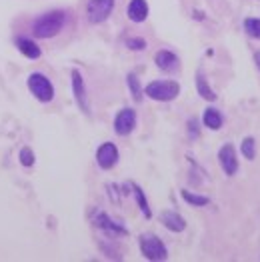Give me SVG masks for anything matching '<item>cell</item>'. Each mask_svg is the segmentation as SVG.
Segmentation results:
<instances>
[{
	"instance_id": "6da1fadb",
	"label": "cell",
	"mask_w": 260,
	"mask_h": 262,
	"mask_svg": "<svg viewBox=\"0 0 260 262\" xmlns=\"http://www.w3.org/2000/svg\"><path fill=\"white\" fill-rule=\"evenodd\" d=\"M66 24V12L62 10H52L48 14H42L32 24V32L36 38H52L56 36Z\"/></svg>"
},
{
	"instance_id": "7a4b0ae2",
	"label": "cell",
	"mask_w": 260,
	"mask_h": 262,
	"mask_svg": "<svg viewBox=\"0 0 260 262\" xmlns=\"http://www.w3.org/2000/svg\"><path fill=\"white\" fill-rule=\"evenodd\" d=\"M138 246H140V252L146 260L152 262H160V260H166L168 258V248L166 244L160 241L156 234H142L138 238Z\"/></svg>"
},
{
	"instance_id": "3957f363",
	"label": "cell",
	"mask_w": 260,
	"mask_h": 262,
	"mask_svg": "<svg viewBox=\"0 0 260 262\" xmlns=\"http://www.w3.org/2000/svg\"><path fill=\"white\" fill-rule=\"evenodd\" d=\"M144 94L158 102H170L180 94V84L174 80H152L144 88Z\"/></svg>"
},
{
	"instance_id": "277c9868",
	"label": "cell",
	"mask_w": 260,
	"mask_h": 262,
	"mask_svg": "<svg viewBox=\"0 0 260 262\" xmlns=\"http://www.w3.org/2000/svg\"><path fill=\"white\" fill-rule=\"evenodd\" d=\"M28 88L34 94V98H38L40 102H50L54 98V86H52V82L44 74H40V72H32L28 76Z\"/></svg>"
},
{
	"instance_id": "5b68a950",
	"label": "cell",
	"mask_w": 260,
	"mask_h": 262,
	"mask_svg": "<svg viewBox=\"0 0 260 262\" xmlns=\"http://www.w3.org/2000/svg\"><path fill=\"white\" fill-rule=\"evenodd\" d=\"M114 10V0H88L86 14L92 24H100L109 18Z\"/></svg>"
},
{
	"instance_id": "8992f818",
	"label": "cell",
	"mask_w": 260,
	"mask_h": 262,
	"mask_svg": "<svg viewBox=\"0 0 260 262\" xmlns=\"http://www.w3.org/2000/svg\"><path fill=\"white\" fill-rule=\"evenodd\" d=\"M218 162H220V168L224 170L226 176H234L239 172V156H236V148L234 144H224L220 146L218 150Z\"/></svg>"
},
{
	"instance_id": "52a82bcc",
	"label": "cell",
	"mask_w": 260,
	"mask_h": 262,
	"mask_svg": "<svg viewBox=\"0 0 260 262\" xmlns=\"http://www.w3.org/2000/svg\"><path fill=\"white\" fill-rule=\"evenodd\" d=\"M118 158H120L118 148H116V144H112V142L100 144L98 150H96V162H98V166H100L102 170L114 168V166L118 164Z\"/></svg>"
},
{
	"instance_id": "ba28073f",
	"label": "cell",
	"mask_w": 260,
	"mask_h": 262,
	"mask_svg": "<svg viewBox=\"0 0 260 262\" xmlns=\"http://www.w3.org/2000/svg\"><path fill=\"white\" fill-rule=\"evenodd\" d=\"M136 128V112L132 108H122L114 118V132L118 136H128Z\"/></svg>"
},
{
	"instance_id": "9c48e42d",
	"label": "cell",
	"mask_w": 260,
	"mask_h": 262,
	"mask_svg": "<svg viewBox=\"0 0 260 262\" xmlns=\"http://www.w3.org/2000/svg\"><path fill=\"white\" fill-rule=\"evenodd\" d=\"M94 226H98V228H102L104 232H109L112 236H116V234H126V228L122 226V224H118L116 220H112L106 214V212H96L94 214Z\"/></svg>"
},
{
	"instance_id": "30bf717a",
	"label": "cell",
	"mask_w": 260,
	"mask_h": 262,
	"mask_svg": "<svg viewBox=\"0 0 260 262\" xmlns=\"http://www.w3.org/2000/svg\"><path fill=\"white\" fill-rule=\"evenodd\" d=\"M160 222L170 232H182V230H186V220H184V216H180L176 210H164L160 214Z\"/></svg>"
},
{
	"instance_id": "8fae6325",
	"label": "cell",
	"mask_w": 260,
	"mask_h": 262,
	"mask_svg": "<svg viewBox=\"0 0 260 262\" xmlns=\"http://www.w3.org/2000/svg\"><path fill=\"white\" fill-rule=\"evenodd\" d=\"M72 88H74V96H76V102L80 104V108L84 112H90L88 106V98H86V88H84V80H82V74L78 70H72Z\"/></svg>"
},
{
	"instance_id": "7c38bea8",
	"label": "cell",
	"mask_w": 260,
	"mask_h": 262,
	"mask_svg": "<svg viewBox=\"0 0 260 262\" xmlns=\"http://www.w3.org/2000/svg\"><path fill=\"white\" fill-rule=\"evenodd\" d=\"M154 62L164 72H174L178 68V56L174 52H170V50H158L154 54Z\"/></svg>"
},
{
	"instance_id": "4fadbf2b",
	"label": "cell",
	"mask_w": 260,
	"mask_h": 262,
	"mask_svg": "<svg viewBox=\"0 0 260 262\" xmlns=\"http://www.w3.org/2000/svg\"><path fill=\"white\" fill-rule=\"evenodd\" d=\"M126 12H128L130 20L140 24V22L146 20V16H148V2L146 0H130Z\"/></svg>"
},
{
	"instance_id": "5bb4252c",
	"label": "cell",
	"mask_w": 260,
	"mask_h": 262,
	"mask_svg": "<svg viewBox=\"0 0 260 262\" xmlns=\"http://www.w3.org/2000/svg\"><path fill=\"white\" fill-rule=\"evenodd\" d=\"M16 46H18V50H20L26 58H30V60L40 58V48L36 46V42H32L30 38H22V36L16 38Z\"/></svg>"
},
{
	"instance_id": "9a60e30c",
	"label": "cell",
	"mask_w": 260,
	"mask_h": 262,
	"mask_svg": "<svg viewBox=\"0 0 260 262\" xmlns=\"http://www.w3.org/2000/svg\"><path fill=\"white\" fill-rule=\"evenodd\" d=\"M202 124L210 130H220L222 128V114L216 108H206L202 114Z\"/></svg>"
},
{
	"instance_id": "2e32d148",
	"label": "cell",
	"mask_w": 260,
	"mask_h": 262,
	"mask_svg": "<svg viewBox=\"0 0 260 262\" xmlns=\"http://www.w3.org/2000/svg\"><path fill=\"white\" fill-rule=\"evenodd\" d=\"M130 188H132V192H134V196H136V202H138V208H140V212L146 216V219H150L152 212H150V206H148V200L144 196V190L140 188V186H136L134 182H128Z\"/></svg>"
},
{
	"instance_id": "e0dca14e",
	"label": "cell",
	"mask_w": 260,
	"mask_h": 262,
	"mask_svg": "<svg viewBox=\"0 0 260 262\" xmlns=\"http://www.w3.org/2000/svg\"><path fill=\"white\" fill-rule=\"evenodd\" d=\"M196 88H198V94L204 98V100H210V102H214L218 96L214 94V90L208 86V82H206V78L202 76V72H198V76H196Z\"/></svg>"
},
{
	"instance_id": "ac0fdd59",
	"label": "cell",
	"mask_w": 260,
	"mask_h": 262,
	"mask_svg": "<svg viewBox=\"0 0 260 262\" xmlns=\"http://www.w3.org/2000/svg\"><path fill=\"white\" fill-rule=\"evenodd\" d=\"M240 152L246 160H254L256 158V140L252 136H246L240 144Z\"/></svg>"
},
{
	"instance_id": "d6986e66",
	"label": "cell",
	"mask_w": 260,
	"mask_h": 262,
	"mask_svg": "<svg viewBox=\"0 0 260 262\" xmlns=\"http://www.w3.org/2000/svg\"><path fill=\"white\" fill-rule=\"evenodd\" d=\"M126 84H128V88H130L132 98H134L136 102H140V100H142V94H144V88L140 86V80L136 78V74H128V76H126Z\"/></svg>"
},
{
	"instance_id": "ffe728a7",
	"label": "cell",
	"mask_w": 260,
	"mask_h": 262,
	"mask_svg": "<svg viewBox=\"0 0 260 262\" xmlns=\"http://www.w3.org/2000/svg\"><path fill=\"white\" fill-rule=\"evenodd\" d=\"M180 194H182V198H184V202L192 204V206H196V208H200V206H206V204H208V196L196 194V192H190V190H182Z\"/></svg>"
},
{
	"instance_id": "44dd1931",
	"label": "cell",
	"mask_w": 260,
	"mask_h": 262,
	"mask_svg": "<svg viewBox=\"0 0 260 262\" xmlns=\"http://www.w3.org/2000/svg\"><path fill=\"white\" fill-rule=\"evenodd\" d=\"M244 30L248 36L260 40V18H246L244 20Z\"/></svg>"
},
{
	"instance_id": "7402d4cb",
	"label": "cell",
	"mask_w": 260,
	"mask_h": 262,
	"mask_svg": "<svg viewBox=\"0 0 260 262\" xmlns=\"http://www.w3.org/2000/svg\"><path fill=\"white\" fill-rule=\"evenodd\" d=\"M20 162H22V166H32V164H34V152H32L28 146H24L20 150Z\"/></svg>"
},
{
	"instance_id": "603a6c76",
	"label": "cell",
	"mask_w": 260,
	"mask_h": 262,
	"mask_svg": "<svg viewBox=\"0 0 260 262\" xmlns=\"http://www.w3.org/2000/svg\"><path fill=\"white\" fill-rule=\"evenodd\" d=\"M126 46H128L130 50H144L146 48V40L144 38H128Z\"/></svg>"
},
{
	"instance_id": "cb8c5ba5",
	"label": "cell",
	"mask_w": 260,
	"mask_h": 262,
	"mask_svg": "<svg viewBox=\"0 0 260 262\" xmlns=\"http://www.w3.org/2000/svg\"><path fill=\"white\" fill-rule=\"evenodd\" d=\"M188 134H190V138H198V124H196V120H190L188 122Z\"/></svg>"
},
{
	"instance_id": "d4e9b609",
	"label": "cell",
	"mask_w": 260,
	"mask_h": 262,
	"mask_svg": "<svg viewBox=\"0 0 260 262\" xmlns=\"http://www.w3.org/2000/svg\"><path fill=\"white\" fill-rule=\"evenodd\" d=\"M254 64H256V68L260 70V50L254 52Z\"/></svg>"
}]
</instances>
